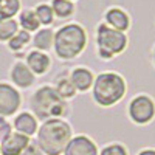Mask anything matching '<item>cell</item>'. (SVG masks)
<instances>
[{
  "label": "cell",
  "instance_id": "1",
  "mask_svg": "<svg viewBox=\"0 0 155 155\" xmlns=\"http://www.w3.org/2000/svg\"><path fill=\"white\" fill-rule=\"evenodd\" d=\"M71 140V127L61 118L44 121L37 132V146L47 155H61Z\"/></svg>",
  "mask_w": 155,
  "mask_h": 155
},
{
  "label": "cell",
  "instance_id": "2",
  "mask_svg": "<svg viewBox=\"0 0 155 155\" xmlns=\"http://www.w3.org/2000/svg\"><path fill=\"white\" fill-rule=\"evenodd\" d=\"M87 44V34L85 30L78 23H68L61 27L54 33V53L58 58L64 61L74 59L79 56Z\"/></svg>",
  "mask_w": 155,
  "mask_h": 155
},
{
  "label": "cell",
  "instance_id": "3",
  "mask_svg": "<svg viewBox=\"0 0 155 155\" xmlns=\"http://www.w3.org/2000/svg\"><path fill=\"white\" fill-rule=\"evenodd\" d=\"M31 109L36 113V116L42 121L51 120V118H61V116L67 115V102L54 87L45 85L39 88L31 98Z\"/></svg>",
  "mask_w": 155,
  "mask_h": 155
},
{
  "label": "cell",
  "instance_id": "4",
  "mask_svg": "<svg viewBox=\"0 0 155 155\" xmlns=\"http://www.w3.org/2000/svg\"><path fill=\"white\" fill-rule=\"evenodd\" d=\"M93 99L101 107H110L126 95V82L118 73H101L93 81Z\"/></svg>",
  "mask_w": 155,
  "mask_h": 155
},
{
  "label": "cell",
  "instance_id": "5",
  "mask_svg": "<svg viewBox=\"0 0 155 155\" xmlns=\"http://www.w3.org/2000/svg\"><path fill=\"white\" fill-rule=\"evenodd\" d=\"M96 45L99 58L109 61L126 50L127 37L123 31L109 27L107 23H101L96 30Z\"/></svg>",
  "mask_w": 155,
  "mask_h": 155
},
{
  "label": "cell",
  "instance_id": "6",
  "mask_svg": "<svg viewBox=\"0 0 155 155\" xmlns=\"http://www.w3.org/2000/svg\"><path fill=\"white\" fill-rule=\"evenodd\" d=\"M129 116L137 124H147L155 116V102L147 95L135 96L129 104Z\"/></svg>",
  "mask_w": 155,
  "mask_h": 155
},
{
  "label": "cell",
  "instance_id": "7",
  "mask_svg": "<svg viewBox=\"0 0 155 155\" xmlns=\"http://www.w3.org/2000/svg\"><path fill=\"white\" fill-rule=\"evenodd\" d=\"M20 93L9 85L0 82V116H9L16 113V110L20 107Z\"/></svg>",
  "mask_w": 155,
  "mask_h": 155
},
{
  "label": "cell",
  "instance_id": "8",
  "mask_svg": "<svg viewBox=\"0 0 155 155\" xmlns=\"http://www.w3.org/2000/svg\"><path fill=\"white\" fill-rule=\"evenodd\" d=\"M30 144V137L14 132L0 141V153L2 155H20Z\"/></svg>",
  "mask_w": 155,
  "mask_h": 155
},
{
  "label": "cell",
  "instance_id": "9",
  "mask_svg": "<svg viewBox=\"0 0 155 155\" xmlns=\"http://www.w3.org/2000/svg\"><path fill=\"white\" fill-rule=\"evenodd\" d=\"M64 155H98V147L88 137L79 135L68 141Z\"/></svg>",
  "mask_w": 155,
  "mask_h": 155
},
{
  "label": "cell",
  "instance_id": "10",
  "mask_svg": "<svg viewBox=\"0 0 155 155\" xmlns=\"http://www.w3.org/2000/svg\"><path fill=\"white\" fill-rule=\"evenodd\" d=\"M70 81L73 84V87L79 92H87L88 88H92L93 85V73L85 67H76L71 73H70Z\"/></svg>",
  "mask_w": 155,
  "mask_h": 155
},
{
  "label": "cell",
  "instance_id": "11",
  "mask_svg": "<svg viewBox=\"0 0 155 155\" xmlns=\"http://www.w3.org/2000/svg\"><path fill=\"white\" fill-rule=\"evenodd\" d=\"M11 79L16 85L27 88L34 82V73L30 70V67L23 62H17L11 70Z\"/></svg>",
  "mask_w": 155,
  "mask_h": 155
},
{
  "label": "cell",
  "instance_id": "12",
  "mask_svg": "<svg viewBox=\"0 0 155 155\" xmlns=\"http://www.w3.org/2000/svg\"><path fill=\"white\" fill-rule=\"evenodd\" d=\"M106 23L109 27L118 30V31H126L130 27V19L121 8H110L106 12Z\"/></svg>",
  "mask_w": 155,
  "mask_h": 155
},
{
  "label": "cell",
  "instance_id": "13",
  "mask_svg": "<svg viewBox=\"0 0 155 155\" xmlns=\"http://www.w3.org/2000/svg\"><path fill=\"white\" fill-rule=\"evenodd\" d=\"M14 129L19 134H23L27 137H31L37 132V120L28 112H23L16 116L14 120Z\"/></svg>",
  "mask_w": 155,
  "mask_h": 155
},
{
  "label": "cell",
  "instance_id": "14",
  "mask_svg": "<svg viewBox=\"0 0 155 155\" xmlns=\"http://www.w3.org/2000/svg\"><path fill=\"white\" fill-rule=\"evenodd\" d=\"M27 65L30 67V70L33 73L44 74L50 67V58L45 53H42V51H39V50L31 51V53L28 54V58H27Z\"/></svg>",
  "mask_w": 155,
  "mask_h": 155
},
{
  "label": "cell",
  "instance_id": "15",
  "mask_svg": "<svg viewBox=\"0 0 155 155\" xmlns=\"http://www.w3.org/2000/svg\"><path fill=\"white\" fill-rule=\"evenodd\" d=\"M34 47L39 50V51H47L53 47L54 44V33L48 30V28H44V30H39L37 34L34 36Z\"/></svg>",
  "mask_w": 155,
  "mask_h": 155
},
{
  "label": "cell",
  "instance_id": "16",
  "mask_svg": "<svg viewBox=\"0 0 155 155\" xmlns=\"http://www.w3.org/2000/svg\"><path fill=\"white\" fill-rule=\"evenodd\" d=\"M20 27L25 30V31H36L39 28V25H41V22H39L37 16H36V11L33 9H25L20 12Z\"/></svg>",
  "mask_w": 155,
  "mask_h": 155
},
{
  "label": "cell",
  "instance_id": "17",
  "mask_svg": "<svg viewBox=\"0 0 155 155\" xmlns=\"http://www.w3.org/2000/svg\"><path fill=\"white\" fill-rule=\"evenodd\" d=\"M51 9H53L54 16L61 17V19H65L70 17L74 11V6L71 3V0H53L51 2Z\"/></svg>",
  "mask_w": 155,
  "mask_h": 155
},
{
  "label": "cell",
  "instance_id": "18",
  "mask_svg": "<svg viewBox=\"0 0 155 155\" xmlns=\"http://www.w3.org/2000/svg\"><path fill=\"white\" fill-rule=\"evenodd\" d=\"M17 31L19 23L14 19H0V41H9Z\"/></svg>",
  "mask_w": 155,
  "mask_h": 155
},
{
  "label": "cell",
  "instance_id": "19",
  "mask_svg": "<svg viewBox=\"0 0 155 155\" xmlns=\"http://www.w3.org/2000/svg\"><path fill=\"white\" fill-rule=\"evenodd\" d=\"M20 9L19 0H0V19H12Z\"/></svg>",
  "mask_w": 155,
  "mask_h": 155
},
{
  "label": "cell",
  "instance_id": "20",
  "mask_svg": "<svg viewBox=\"0 0 155 155\" xmlns=\"http://www.w3.org/2000/svg\"><path fill=\"white\" fill-rule=\"evenodd\" d=\"M58 90V93L61 95V98L67 99V98H73L76 93V88L73 87L71 81H70V76L68 78H59L58 79V85L54 87Z\"/></svg>",
  "mask_w": 155,
  "mask_h": 155
},
{
  "label": "cell",
  "instance_id": "21",
  "mask_svg": "<svg viewBox=\"0 0 155 155\" xmlns=\"http://www.w3.org/2000/svg\"><path fill=\"white\" fill-rule=\"evenodd\" d=\"M30 41H31V36H30V33H28V31H25V30L17 31L14 36H12V37L9 39V48H11L12 51L22 50V48H23L25 45H27Z\"/></svg>",
  "mask_w": 155,
  "mask_h": 155
},
{
  "label": "cell",
  "instance_id": "22",
  "mask_svg": "<svg viewBox=\"0 0 155 155\" xmlns=\"http://www.w3.org/2000/svg\"><path fill=\"white\" fill-rule=\"evenodd\" d=\"M36 16L39 19V22H41L42 25H51L54 20V12L53 9H51V6L45 5V3H41L36 6Z\"/></svg>",
  "mask_w": 155,
  "mask_h": 155
},
{
  "label": "cell",
  "instance_id": "23",
  "mask_svg": "<svg viewBox=\"0 0 155 155\" xmlns=\"http://www.w3.org/2000/svg\"><path fill=\"white\" fill-rule=\"evenodd\" d=\"M99 155H127V150L121 144H109L101 150Z\"/></svg>",
  "mask_w": 155,
  "mask_h": 155
},
{
  "label": "cell",
  "instance_id": "24",
  "mask_svg": "<svg viewBox=\"0 0 155 155\" xmlns=\"http://www.w3.org/2000/svg\"><path fill=\"white\" fill-rule=\"evenodd\" d=\"M12 132H11V126L3 120V118H0V141H3L6 137H9Z\"/></svg>",
  "mask_w": 155,
  "mask_h": 155
},
{
  "label": "cell",
  "instance_id": "25",
  "mask_svg": "<svg viewBox=\"0 0 155 155\" xmlns=\"http://www.w3.org/2000/svg\"><path fill=\"white\" fill-rule=\"evenodd\" d=\"M20 155H42V150L37 146V143H30Z\"/></svg>",
  "mask_w": 155,
  "mask_h": 155
},
{
  "label": "cell",
  "instance_id": "26",
  "mask_svg": "<svg viewBox=\"0 0 155 155\" xmlns=\"http://www.w3.org/2000/svg\"><path fill=\"white\" fill-rule=\"evenodd\" d=\"M138 155H155V150L153 149H144V150H141Z\"/></svg>",
  "mask_w": 155,
  "mask_h": 155
},
{
  "label": "cell",
  "instance_id": "27",
  "mask_svg": "<svg viewBox=\"0 0 155 155\" xmlns=\"http://www.w3.org/2000/svg\"><path fill=\"white\" fill-rule=\"evenodd\" d=\"M153 64H155V48H153Z\"/></svg>",
  "mask_w": 155,
  "mask_h": 155
},
{
  "label": "cell",
  "instance_id": "28",
  "mask_svg": "<svg viewBox=\"0 0 155 155\" xmlns=\"http://www.w3.org/2000/svg\"><path fill=\"white\" fill-rule=\"evenodd\" d=\"M71 2H73V0H71Z\"/></svg>",
  "mask_w": 155,
  "mask_h": 155
}]
</instances>
